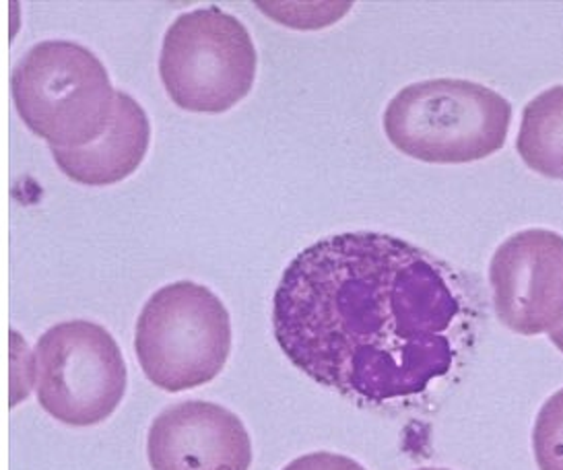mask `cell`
Instances as JSON below:
<instances>
[{"label":"cell","instance_id":"cell-2","mask_svg":"<svg viewBox=\"0 0 563 470\" xmlns=\"http://www.w3.org/2000/svg\"><path fill=\"white\" fill-rule=\"evenodd\" d=\"M512 105L485 85L431 79L407 85L384 112L398 152L426 164H471L504 149Z\"/></svg>","mask_w":563,"mask_h":470},{"label":"cell","instance_id":"cell-1","mask_svg":"<svg viewBox=\"0 0 563 470\" xmlns=\"http://www.w3.org/2000/svg\"><path fill=\"white\" fill-rule=\"evenodd\" d=\"M459 316L446 269L378 232L308 246L273 298V333L285 357L320 387L365 404L402 401L444 378Z\"/></svg>","mask_w":563,"mask_h":470},{"label":"cell","instance_id":"cell-9","mask_svg":"<svg viewBox=\"0 0 563 470\" xmlns=\"http://www.w3.org/2000/svg\"><path fill=\"white\" fill-rule=\"evenodd\" d=\"M151 124L147 112L129 93L118 91L117 112L110 128L81 149L51 147L56 166L73 182L112 186L134 174L150 152Z\"/></svg>","mask_w":563,"mask_h":470},{"label":"cell","instance_id":"cell-13","mask_svg":"<svg viewBox=\"0 0 563 470\" xmlns=\"http://www.w3.org/2000/svg\"><path fill=\"white\" fill-rule=\"evenodd\" d=\"M549 338H551V343L563 352V324L560 328H555L553 333H549Z\"/></svg>","mask_w":563,"mask_h":470},{"label":"cell","instance_id":"cell-6","mask_svg":"<svg viewBox=\"0 0 563 470\" xmlns=\"http://www.w3.org/2000/svg\"><path fill=\"white\" fill-rule=\"evenodd\" d=\"M34 363L40 406L70 427L103 423L126 394V361L117 338L96 322L48 328L35 345Z\"/></svg>","mask_w":563,"mask_h":470},{"label":"cell","instance_id":"cell-4","mask_svg":"<svg viewBox=\"0 0 563 470\" xmlns=\"http://www.w3.org/2000/svg\"><path fill=\"white\" fill-rule=\"evenodd\" d=\"M134 351L153 387L184 392L213 382L232 351L230 312L209 287H162L141 310Z\"/></svg>","mask_w":563,"mask_h":470},{"label":"cell","instance_id":"cell-10","mask_svg":"<svg viewBox=\"0 0 563 470\" xmlns=\"http://www.w3.org/2000/svg\"><path fill=\"white\" fill-rule=\"evenodd\" d=\"M516 149L527 168L563 180V85L539 93L525 108Z\"/></svg>","mask_w":563,"mask_h":470},{"label":"cell","instance_id":"cell-8","mask_svg":"<svg viewBox=\"0 0 563 470\" xmlns=\"http://www.w3.org/2000/svg\"><path fill=\"white\" fill-rule=\"evenodd\" d=\"M147 458L151 470H249L252 439L225 406L186 401L151 423Z\"/></svg>","mask_w":563,"mask_h":470},{"label":"cell","instance_id":"cell-12","mask_svg":"<svg viewBox=\"0 0 563 470\" xmlns=\"http://www.w3.org/2000/svg\"><path fill=\"white\" fill-rule=\"evenodd\" d=\"M283 470H367L349 456L332 452H312L299 456Z\"/></svg>","mask_w":563,"mask_h":470},{"label":"cell","instance_id":"cell-5","mask_svg":"<svg viewBox=\"0 0 563 470\" xmlns=\"http://www.w3.org/2000/svg\"><path fill=\"white\" fill-rule=\"evenodd\" d=\"M256 65L246 25L217 7H205L183 13L167 27L159 77L178 108L223 114L252 91Z\"/></svg>","mask_w":563,"mask_h":470},{"label":"cell","instance_id":"cell-11","mask_svg":"<svg viewBox=\"0 0 563 470\" xmlns=\"http://www.w3.org/2000/svg\"><path fill=\"white\" fill-rule=\"evenodd\" d=\"M532 452L539 470H563V388L547 399L537 415Z\"/></svg>","mask_w":563,"mask_h":470},{"label":"cell","instance_id":"cell-7","mask_svg":"<svg viewBox=\"0 0 563 470\" xmlns=\"http://www.w3.org/2000/svg\"><path fill=\"white\" fill-rule=\"evenodd\" d=\"M494 307L516 335L553 333L563 324V235L527 230L510 235L489 265Z\"/></svg>","mask_w":563,"mask_h":470},{"label":"cell","instance_id":"cell-14","mask_svg":"<svg viewBox=\"0 0 563 470\" xmlns=\"http://www.w3.org/2000/svg\"><path fill=\"white\" fill-rule=\"evenodd\" d=\"M417 470H448V469H431V467H428V469H417Z\"/></svg>","mask_w":563,"mask_h":470},{"label":"cell","instance_id":"cell-3","mask_svg":"<svg viewBox=\"0 0 563 470\" xmlns=\"http://www.w3.org/2000/svg\"><path fill=\"white\" fill-rule=\"evenodd\" d=\"M19 116L56 149H81L112 124L117 96L100 58L81 44H35L11 75Z\"/></svg>","mask_w":563,"mask_h":470}]
</instances>
